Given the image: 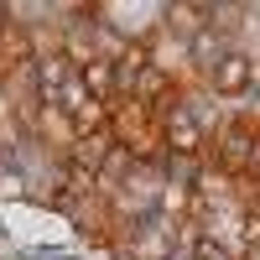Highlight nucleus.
<instances>
[{"mask_svg":"<svg viewBox=\"0 0 260 260\" xmlns=\"http://www.w3.org/2000/svg\"><path fill=\"white\" fill-rule=\"evenodd\" d=\"M78 78H83V89H89L99 104H115V99H120V68H115V62L99 57V62H89Z\"/></svg>","mask_w":260,"mask_h":260,"instance_id":"obj_10","label":"nucleus"},{"mask_svg":"<svg viewBox=\"0 0 260 260\" xmlns=\"http://www.w3.org/2000/svg\"><path fill=\"white\" fill-rule=\"evenodd\" d=\"M255 151H260V125L255 120H224L219 130L208 136V167H219L224 177H234V182H245V172H250V161H255Z\"/></svg>","mask_w":260,"mask_h":260,"instance_id":"obj_1","label":"nucleus"},{"mask_svg":"<svg viewBox=\"0 0 260 260\" xmlns=\"http://www.w3.org/2000/svg\"><path fill=\"white\" fill-rule=\"evenodd\" d=\"M125 245L136 250V260H172V255H177V240H172V224H161V219H146V224H136Z\"/></svg>","mask_w":260,"mask_h":260,"instance_id":"obj_6","label":"nucleus"},{"mask_svg":"<svg viewBox=\"0 0 260 260\" xmlns=\"http://www.w3.org/2000/svg\"><path fill=\"white\" fill-rule=\"evenodd\" d=\"M68 78H78V68H73V62L62 57V52H47V57H37V62H31V83H37V99H47V104L62 94V83H68Z\"/></svg>","mask_w":260,"mask_h":260,"instance_id":"obj_9","label":"nucleus"},{"mask_svg":"<svg viewBox=\"0 0 260 260\" xmlns=\"http://www.w3.org/2000/svg\"><path fill=\"white\" fill-rule=\"evenodd\" d=\"M255 208H260V192H255Z\"/></svg>","mask_w":260,"mask_h":260,"instance_id":"obj_16","label":"nucleus"},{"mask_svg":"<svg viewBox=\"0 0 260 260\" xmlns=\"http://www.w3.org/2000/svg\"><path fill=\"white\" fill-rule=\"evenodd\" d=\"M161 146H167V161H203L208 156V125L198 120L192 104H177V110L161 115Z\"/></svg>","mask_w":260,"mask_h":260,"instance_id":"obj_2","label":"nucleus"},{"mask_svg":"<svg viewBox=\"0 0 260 260\" xmlns=\"http://www.w3.org/2000/svg\"><path fill=\"white\" fill-rule=\"evenodd\" d=\"M11 115H16V104H11V94H6V83H0V130H11Z\"/></svg>","mask_w":260,"mask_h":260,"instance_id":"obj_13","label":"nucleus"},{"mask_svg":"<svg viewBox=\"0 0 260 260\" xmlns=\"http://www.w3.org/2000/svg\"><path fill=\"white\" fill-rule=\"evenodd\" d=\"M192 260H240V250H229V245H219V240H198Z\"/></svg>","mask_w":260,"mask_h":260,"instance_id":"obj_12","label":"nucleus"},{"mask_svg":"<svg viewBox=\"0 0 260 260\" xmlns=\"http://www.w3.org/2000/svg\"><path fill=\"white\" fill-rule=\"evenodd\" d=\"M110 260H136V250H130V245H115V250H110Z\"/></svg>","mask_w":260,"mask_h":260,"instance_id":"obj_14","label":"nucleus"},{"mask_svg":"<svg viewBox=\"0 0 260 260\" xmlns=\"http://www.w3.org/2000/svg\"><path fill=\"white\" fill-rule=\"evenodd\" d=\"M21 130H26V136H37L42 146H57L62 156H68V151H73V141H78V130H73V120L62 115L57 104H47V99H37V104H31V120L21 125Z\"/></svg>","mask_w":260,"mask_h":260,"instance_id":"obj_4","label":"nucleus"},{"mask_svg":"<svg viewBox=\"0 0 260 260\" xmlns=\"http://www.w3.org/2000/svg\"><path fill=\"white\" fill-rule=\"evenodd\" d=\"M213 26V6H161V31H172L177 42H192Z\"/></svg>","mask_w":260,"mask_h":260,"instance_id":"obj_7","label":"nucleus"},{"mask_svg":"<svg viewBox=\"0 0 260 260\" xmlns=\"http://www.w3.org/2000/svg\"><path fill=\"white\" fill-rule=\"evenodd\" d=\"M115 130H99V136H78L73 141V151H68V156H62V161H68V167H78V172H94V177H99V172H104V161H110L115 156Z\"/></svg>","mask_w":260,"mask_h":260,"instance_id":"obj_8","label":"nucleus"},{"mask_svg":"<svg viewBox=\"0 0 260 260\" xmlns=\"http://www.w3.org/2000/svg\"><path fill=\"white\" fill-rule=\"evenodd\" d=\"M255 57L245 52V47H224V57L213 62V68L203 73V89L213 94V99H240L250 83H255Z\"/></svg>","mask_w":260,"mask_h":260,"instance_id":"obj_3","label":"nucleus"},{"mask_svg":"<svg viewBox=\"0 0 260 260\" xmlns=\"http://www.w3.org/2000/svg\"><path fill=\"white\" fill-rule=\"evenodd\" d=\"M198 187L182 182V177H161V192H156V219L161 224H198Z\"/></svg>","mask_w":260,"mask_h":260,"instance_id":"obj_5","label":"nucleus"},{"mask_svg":"<svg viewBox=\"0 0 260 260\" xmlns=\"http://www.w3.org/2000/svg\"><path fill=\"white\" fill-rule=\"evenodd\" d=\"M255 245H260V208L250 203V208H240V255Z\"/></svg>","mask_w":260,"mask_h":260,"instance_id":"obj_11","label":"nucleus"},{"mask_svg":"<svg viewBox=\"0 0 260 260\" xmlns=\"http://www.w3.org/2000/svg\"><path fill=\"white\" fill-rule=\"evenodd\" d=\"M172 260H192V250H177V255H172Z\"/></svg>","mask_w":260,"mask_h":260,"instance_id":"obj_15","label":"nucleus"}]
</instances>
